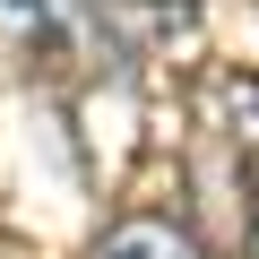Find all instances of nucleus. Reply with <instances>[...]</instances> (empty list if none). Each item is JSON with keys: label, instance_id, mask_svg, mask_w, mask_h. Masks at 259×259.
<instances>
[{"label": "nucleus", "instance_id": "1", "mask_svg": "<svg viewBox=\"0 0 259 259\" xmlns=\"http://www.w3.org/2000/svg\"><path fill=\"white\" fill-rule=\"evenodd\" d=\"M87 259H207V242H199L182 216L139 207V216H112V225L95 233V250H87Z\"/></svg>", "mask_w": 259, "mask_h": 259}, {"label": "nucleus", "instance_id": "2", "mask_svg": "<svg viewBox=\"0 0 259 259\" xmlns=\"http://www.w3.org/2000/svg\"><path fill=\"white\" fill-rule=\"evenodd\" d=\"M225 95V139H233V173H242V190H250V225H259V78H225L216 87Z\"/></svg>", "mask_w": 259, "mask_h": 259}, {"label": "nucleus", "instance_id": "3", "mask_svg": "<svg viewBox=\"0 0 259 259\" xmlns=\"http://www.w3.org/2000/svg\"><path fill=\"white\" fill-rule=\"evenodd\" d=\"M250 259H259V225H250Z\"/></svg>", "mask_w": 259, "mask_h": 259}]
</instances>
